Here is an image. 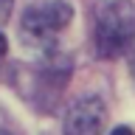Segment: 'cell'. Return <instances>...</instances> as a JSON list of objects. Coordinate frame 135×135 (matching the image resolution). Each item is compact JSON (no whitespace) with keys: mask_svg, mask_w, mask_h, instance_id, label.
<instances>
[{"mask_svg":"<svg viewBox=\"0 0 135 135\" xmlns=\"http://www.w3.org/2000/svg\"><path fill=\"white\" fill-rule=\"evenodd\" d=\"M107 121V107L99 96H84L73 101L65 113V135H101Z\"/></svg>","mask_w":135,"mask_h":135,"instance_id":"3957f363","label":"cell"},{"mask_svg":"<svg viewBox=\"0 0 135 135\" xmlns=\"http://www.w3.org/2000/svg\"><path fill=\"white\" fill-rule=\"evenodd\" d=\"M0 135H11V132H6V129H0Z\"/></svg>","mask_w":135,"mask_h":135,"instance_id":"52a82bcc","label":"cell"},{"mask_svg":"<svg viewBox=\"0 0 135 135\" xmlns=\"http://www.w3.org/2000/svg\"><path fill=\"white\" fill-rule=\"evenodd\" d=\"M129 68H132V73H135V48L129 51Z\"/></svg>","mask_w":135,"mask_h":135,"instance_id":"8992f818","label":"cell"},{"mask_svg":"<svg viewBox=\"0 0 135 135\" xmlns=\"http://www.w3.org/2000/svg\"><path fill=\"white\" fill-rule=\"evenodd\" d=\"M70 17H73V8L65 0H48V3L31 6L23 14V23H20L23 40L28 45H40L45 51H54V42L65 31Z\"/></svg>","mask_w":135,"mask_h":135,"instance_id":"7a4b0ae2","label":"cell"},{"mask_svg":"<svg viewBox=\"0 0 135 135\" xmlns=\"http://www.w3.org/2000/svg\"><path fill=\"white\" fill-rule=\"evenodd\" d=\"M3 59H6V37L0 34V62H3Z\"/></svg>","mask_w":135,"mask_h":135,"instance_id":"5b68a950","label":"cell"},{"mask_svg":"<svg viewBox=\"0 0 135 135\" xmlns=\"http://www.w3.org/2000/svg\"><path fill=\"white\" fill-rule=\"evenodd\" d=\"M132 48H135L132 0H101L96 8V54L101 59H115Z\"/></svg>","mask_w":135,"mask_h":135,"instance_id":"6da1fadb","label":"cell"},{"mask_svg":"<svg viewBox=\"0 0 135 135\" xmlns=\"http://www.w3.org/2000/svg\"><path fill=\"white\" fill-rule=\"evenodd\" d=\"M110 135H132V129H129V127H115Z\"/></svg>","mask_w":135,"mask_h":135,"instance_id":"277c9868","label":"cell"}]
</instances>
